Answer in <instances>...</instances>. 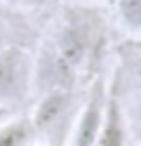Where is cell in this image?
<instances>
[{
  "label": "cell",
  "mask_w": 141,
  "mask_h": 146,
  "mask_svg": "<svg viewBox=\"0 0 141 146\" xmlns=\"http://www.w3.org/2000/svg\"><path fill=\"white\" fill-rule=\"evenodd\" d=\"M101 40L103 24L97 12L89 7H66L35 66L38 87L42 85V92L73 90L80 73L94 61Z\"/></svg>",
  "instance_id": "6da1fadb"
},
{
  "label": "cell",
  "mask_w": 141,
  "mask_h": 146,
  "mask_svg": "<svg viewBox=\"0 0 141 146\" xmlns=\"http://www.w3.org/2000/svg\"><path fill=\"white\" fill-rule=\"evenodd\" d=\"M71 113H73V90H47L35 106L31 125L35 137H42L47 146H61L71 134Z\"/></svg>",
  "instance_id": "7a4b0ae2"
},
{
  "label": "cell",
  "mask_w": 141,
  "mask_h": 146,
  "mask_svg": "<svg viewBox=\"0 0 141 146\" xmlns=\"http://www.w3.org/2000/svg\"><path fill=\"white\" fill-rule=\"evenodd\" d=\"M35 64L17 45H5L0 47V104L12 106L28 94L33 83Z\"/></svg>",
  "instance_id": "3957f363"
},
{
  "label": "cell",
  "mask_w": 141,
  "mask_h": 146,
  "mask_svg": "<svg viewBox=\"0 0 141 146\" xmlns=\"http://www.w3.org/2000/svg\"><path fill=\"white\" fill-rule=\"evenodd\" d=\"M106 83L99 78L97 83L89 87V94L85 99V104L80 108L78 118L71 127L68 134V146H94L103 115V104H106Z\"/></svg>",
  "instance_id": "277c9868"
},
{
  "label": "cell",
  "mask_w": 141,
  "mask_h": 146,
  "mask_svg": "<svg viewBox=\"0 0 141 146\" xmlns=\"http://www.w3.org/2000/svg\"><path fill=\"white\" fill-rule=\"evenodd\" d=\"M127 144V125H125V111L122 102L115 90L106 92V104H103V115L97 134L94 146H125Z\"/></svg>",
  "instance_id": "5b68a950"
},
{
  "label": "cell",
  "mask_w": 141,
  "mask_h": 146,
  "mask_svg": "<svg viewBox=\"0 0 141 146\" xmlns=\"http://www.w3.org/2000/svg\"><path fill=\"white\" fill-rule=\"evenodd\" d=\"M33 139H35V130L31 125V118L5 120L0 125V146H31Z\"/></svg>",
  "instance_id": "8992f818"
},
{
  "label": "cell",
  "mask_w": 141,
  "mask_h": 146,
  "mask_svg": "<svg viewBox=\"0 0 141 146\" xmlns=\"http://www.w3.org/2000/svg\"><path fill=\"white\" fill-rule=\"evenodd\" d=\"M115 12L122 29L141 35V0H115Z\"/></svg>",
  "instance_id": "52a82bcc"
},
{
  "label": "cell",
  "mask_w": 141,
  "mask_h": 146,
  "mask_svg": "<svg viewBox=\"0 0 141 146\" xmlns=\"http://www.w3.org/2000/svg\"><path fill=\"white\" fill-rule=\"evenodd\" d=\"M9 5H17V7H38V5H45L50 0H5Z\"/></svg>",
  "instance_id": "ba28073f"
},
{
  "label": "cell",
  "mask_w": 141,
  "mask_h": 146,
  "mask_svg": "<svg viewBox=\"0 0 141 146\" xmlns=\"http://www.w3.org/2000/svg\"><path fill=\"white\" fill-rule=\"evenodd\" d=\"M7 118H9V108H7V106H3V104H0V125H3V123L7 120Z\"/></svg>",
  "instance_id": "9c48e42d"
},
{
  "label": "cell",
  "mask_w": 141,
  "mask_h": 146,
  "mask_svg": "<svg viewBox=\"0 0 141 146\" xmlns=\"http://www.w3.org/2000/svg\"><path fill=\"white\" fill-rule=\"evenodd\" d=\"M5 45H9V42L5 40V35H3V33H0V47H5Z\"/></svg>",
  "instance_id": "30bf717a"
},
{
  "label": "cell",
  "mask_w": 141,
  "mask_h": 146,
  "mask_svg": "<svg viewBox=\"0 0 141 146\" xmlns=\"http://www.w3.org/2000/svg\"><path fill=\"white\" fill-rule=\"evenodd\" d=\"M139 76H141V68H139Z\"/></svg>",
  "instance_id": "8fae6325"
}]
</instances>
